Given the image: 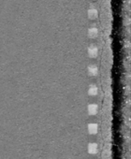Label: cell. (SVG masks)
I'll use <instances>...</instances> for the list:
<instances>
[{
	"mask_svg": "<svg viewBox=\"0 0 131 159\" xmlns=\"http://www.w3.org/2000/svg\"><path fill=\"white\" fill-rule=\"evenodd\" d=\"M98 52H99V48L97 45L95 44L90 45L89 49H88V54H89L91 58H96L98 55Z\"/></svg>",
	"mask_w": 131,
	"mask_h": 159,
	"instance_id": "6da1fadb",
	"label": "cell"
},
{
	"mask_svg": "<svg viewBox=\"0 0 131 159\" xmlns=\"http://www.w3.org/2000/svg\"><path fill=\"white\" fill-rule=\"evenodd\" d=\"M88 18L90 20H96L98 18V11L97 9H95V8H90L88 9Z\"/></svg>",
	"mask_w": 131,
	"mask_h": 159,
	"instance_id": "7a4b0ae2",
	"label": "cell"
},
{
	"mask_svg": "<svg viewBox=\"0 0 131 159\" xmlns=\"http://www.w3.org/2000/svg\"><path fill=\"white\" fill-rule=\"evenodd\" d=\"M98 36H99V31L96 27H91L89 30H88V37L90 38H97Z\"/></svg>",
	"mask_w": 131,
	"mask_h": 159,
	"instance_id": "3957f363",
	"label": "cell"
},
{
	"mask_svg": "<svg viewBox=\"0 0 131 159\" xmlns=\"http://www.w3.org/2000/svg\"><path fill=\"white\" fill-rule=\"evenodd\" d=\"M98 72H99V70H98L97 67H96L95 65H91L88 67V73H89V75L92 76V77H97Z\"/></svg>",
	"mask_w": 131,
	"mask_h": 159,
	"instance_id": "277c9868",
	"label": "cell"
},
{
	"mask_svg": "<svg viewBox=\"0 0 131 159\" xmlns=\"http://www.w3.org/2000/svg\"><path fill=\"white\" fill-rule=\"evenodd\" d=\"M98 152V146L97 143H90L88 145V153L90 154H96Z\"/></svg>",
	"mask_w": 131,
	"mask_h": 159,
	"instance_id": "5b68a950",
	"label": "cell"
},
{
	"mask_svg": "<svg viewBox=\"0 0 131 159\" xmlns=\"http://www.w3.org/2000/svg\"><path fill=\"white\" fill-rule=\"evenodd\" d=\"M98 111V107L96 104H90L88 106V113L90 115H96Z\"/></svg>",
	"mask_w": 131,
	"mask_h": 159,
	"instance_id": "8992f818",
	"label": "cell"
},
{
	"mask_svg": "<svg viewBox=\"0 0 131 159\" xmlns=\"http://www.w3.org/2000/svg\"><path fill=\"white\" fill-rule=\"evenodd\" d=\"M98 131V125L97 124H89L88 125V132L90 134H97Z\"/></svg>",
	"mask_w": 131,
	"mask_h": 159,
	"instance_id": "52a82bcc",
	"label": "cell"
},
{
	"mask_svg": "<svg viewBox=\"0 0 131 159\" xmlns=\"http://www.w3.org/2000/svg\"><path fill=\"white\" fill-rule=\"evenodd\" d=\"M89 95H92V97H96V95L98 94V89L96 85H91L89 88Z\"/></svg>",
	"mask_w": 131,
	"mask_h": 159,
	"instance_id": "ba28073f",
	"label": "cell"
},
{
	"mask_svg": "<svg viewBox=\"0 0 131 159\" xmlns=\"http://www.w3.org/2000/svg\"><path fill=\"white\" fill-rule=\"evenodd\" d=\"M91 1H95V0H91Z\"/></svg>",
	"mask_w": 131,
	"mask_h": 159,
	"instance_id": "9c48e42d",
	"label": "cell"
}]
</instances>
